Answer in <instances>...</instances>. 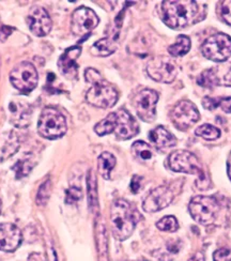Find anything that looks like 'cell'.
Here are the masks:
<instances>
[{
	"label": "cell",
	"instance_id": "cell-35",
	"mask_svg": "<svg viewBox=\"0 0 231 261\" xmlns=\"http://www.w3.org/2000/svg\"><path fill=\"white\" fill-rule=\"evenodd\" d=\"M214 261H231V251L228 248H219L213 255Z\"/></svg>",
	"mask_w": 231,
	"mask_h": 261
},
{
	"label": "cell",
	"instance_id": "cell-5",
	"mask_svg": "<svg viewBox=\"0 0 231 261\" xmlns=\"http://www.w3.org/2000/svg\"><path fill=\"white\" fill-rule=\"evenodd\" d=\"M189 211L196 222L202 225H211L216 220L219 204L212 196H196L190 202Z\"/></svg>",
	"mask_w": 231,
	"mask_h": 261
},
{
	"label": "cell",
	"instance_id": "cell-31",
	"mask_svg": "<svg viewBox=\"0 0 231 261\" xmlns=\"http://www.w3.org/2000/svg\"><path fill=\"white\" fill-rule=\"evenodd\" d=\"M88 194H89V200L90 204L97 205V194H96V179L94 177V173L92 170L89 171V176H88Z\"/></svg>",
	"mask_w": 231,
	"mask_h": 261
},
{
	"label": "cell",
	"instance_id": "cell-4",
	"mask_svg": "<svg viewBox=\"0 0 231 261\" xmlns=\"http://www.w3.org/2000/svg\"><path fill=\"white\" fill-rule=\"evenodd\" d=\"M67 120L57 108H44L38 124V130L41 136L47 139H57L67 133Z\"/></svg>",
	"mask_w": 231,
	"mask_h": 261
},
{
	"label": "cell",
	"instance_id": "cell-17",
	"mask_svg": "<svg viewBox=\"0 0 231 261\" xmlns=\"http://www.w3.org/2000/svg\"><path fill=\"white\" fill-rule=\"evenodd\" d=\"M117 120H116V128L115 133L120 139H131L139 132V126L136 122L135 119L133 118L127 111L125 110H119L116 112Z\"/></svg>",
	"mask_w": 231,
	"mask_h": 261
},
{
	"label": "cell",
	"instance_id": "cell-3",
	"mask_svg": "<svg viewBox=\"0 0 231 261\" xmlns=\"http://www.w3.org/2000/svg\"><path fill=\"white\" fill-rule=\"evenodd\" d=\"M85 79L92 85L86 94V101L100 108L113 107L118 101V92L112 84L106 82L95 69L89 68L85 72Z\"/></svg>",
	"mask_w": 231,
	"mask_h": 261
},
{
	"label": "cell",
	"instance_id": "cell-33",
	"mask_svg": "<svg viewBox=\"0 0 231 261\" xmlns=\"http://www.w3.org/2000/svg\"><path fill=\"white\" fill-rule=\"evenodd\" d=\"M219 14L226 24L231 26V0H225L219 6Z\"/></svg>",
	"mask_w": 231,
	"mask_h": 261
},
{
	"label": "cell",
	"instance_id": "cell-15",
	"mask_svg": "<svg viewBox=\"0 0 231 261\" xmlns=\"http://www.w3.org/2000/svg\"><path fill=\"white\" fill-rule=\"evenodd\" d=\"M30 31L37 37L47 36L52 30V19L47 11L42 7H36L30 11L27 18Z\"/></svg>",
	"mask_w": 231,
	"mask_h": 261
},
{
	"label": "cell",
	"instance_id": "cell-11",
	"mask_svg": "<svg viewBox=\"0 0 231 261\" xmlns=\"http://www.w3.org/2000/svg\"><path fill=\"white\" fill-rule=\"evenodd\" d=\"M170 119L178 129L186 130L199 120V112L194 103L183 100L173 106Z\"/></svg>",
	"mask_w": 231,
	"mask_h": 261
},
{
	"label": "cell",
	"instance_id": "cell-32",
	"mask_svg": "<svg viewBox=\"0 0 231 261\" xmlns=\"http://www.w3.org/2000/svg\"><path fill=\"white\" fill-rule=\"evenodd\" d=\"M49 189H50V181L48 180L44 183L39 190L38 197H37V203L39 205H44L47 202L49 198Z\"/></svg>",
	"mask_w": 231,
	"mask_h": 261
},
{
	"label": "cell",
	"instance_id": "cell-30",
	"mask_svg": "<svg viewBox=\"0 0 231 261\" xmlns=\"http://www.w3.org/2000/svg\"><path fill=\"white\" fill-rule=\"evenodd\" d=\"M157 227L162 231L174 232L179 229V223L174 216L167 215L157 223Z\"/></svg>",
	"mask_w": 231,
	"mask_h": 261
},
{
	"label": "cell",
	"instance_id": "cell-29",
	"mask_svg": "<svg viewBox=\"0 0 231 261\" xmlns=\"http://www.w3.org/2000/svg\"><path fill=\"white\" fill-rule=\"evenodd\" d=\"M196 135L207 140H215L221 136V130L212 124H202L196 128Z\"/></svg>",
	"mask_w": 231,
	"mask_h": 261
},
{
	"label": "cell",
	"instance_id": "cell-19",
	"mask_svg": "<svg viewBox=\"0 0 231 261\" xmlns=\"http://www.w3.org/2000/svg\"><path fill=\"white\" fill-rule=\"evenodd\" d=\"M81 53L82 48L80 46H72L65 50L59 58L58 68L65 77L70 80L76 77L77 70H79L76 60L79 59Z\"/></svg>",
	"mask_w": 231,
	"mask_h": 261
},
{
	"label": "cell",
	"instance_id": "cell-22",
	"mask_svg": "<svg viewBox=\"0 0 231 261\" xmlns=\"http://www.w3.org/2000/svg\"><path fill=\"white\" fill-rule=\"evenodd\" d=\"M36 163H37L36 159L31 153L26 154L21 159H19L15 163L14 166L12 167V169L15 172L16 178L20 179V178H24V177L28 176L29 173L31 172V170L34 169Z\"/></svg>",
	"mask_w": 231,
	"mask_h": 261
},
{
	"label": "cell",
	"instance_id": "cell-23",
	"mask_svg": "<svg viewBox=\"0 0 231 261\" xmlns=\"http://www.w3.org/2000/svg\"><path fill=\"white\" fill-rule=\"evenodd\" d=\"M116 50V40L113 38H104L100 41L95 42L92 48L91 53L95 56L100 57H107Z\"/></svg>",
	"mask_w": 231,
	"mask_h": 261
},
{
	"label": "cell",
	"instance_id": "cell-41",
	"mask_svg": "<svg viewBox=\"0 0 231 261\" xmlns=\"http://www.w3.org/2000/svg\"><path fill=\"white\" fill-rule=\"evenodd\" d=\"M2 206H3V200H2V195H0V213H2Z\"/></svg>",
	"mask_w": 231,
	"mask_h": 261
},
{
	"label": "cell",
	"instance_id": "cell-36",
	"mask_svg": "<svg viewBox=\"0 0 231 261\" xmlns=\"http://www.w3.org/2000/svg\"><path fill=\"white\" fill-rule=\"evenodd\" d=\"M219 100H221V97L206 96L202 99V106L208 111H213L219 106Z\"/></svg>",
	"mask_w": 231,
	"mask_h": 261
},
{
	"label": "cell",
	"instance_id": "cell-37",
	"mask_svg": "<svg viewBox=\"0 0 231 261\" xmlns=\"http://www.w3.org/2000/svg\"><path fill=\"white\" fill-rule=\"evenodd\" d=\"M141 180H142V178L139 177V176H134L133 178H132V181H131V184H130V188H131V191L133 192L134 194H136V193L140 190Z\"/></svg>",
	"mask_w": 231,
	"mask_h": 261
},
{
	"label": "cell",
	"instance_id": "cell-8",
	"mask_svg": "<svg viewBox=\"0 0 231 261\" xmlns=\"http://www.w3.org/2000/svg\"><path fill=\"white\" fill-rule=\"evenodd\" d=\"M38 72L35 65L24 61L18 63L10 73V81L15 88L21 92H30L38 85Z\"/></svg>",
	"mask_w": 231,
	"mask_h": 261
},
{
	"label": "cell",
	"instance_id": "cell-2",
	"mask_svg": "<svg viewBox=\"0 0 231 261\" xmlns=\"http://www.w3.org/2000/svg\"><path fill=\"white\" fill-rule=\"evenodd\" d=\"M139 221V214L130 202L124 199L114 201L111 209V225L114 237L124 241L134 232Z\"/></svg>",
	"mask_w": 231,
	"mask_h": 261
},
{
	"label": "cell",
	"instance_id": "cell-28",
	"mask_svg": "<svg viewBox=\"0 0 231 261\" xmlns=\"http://www.w3.org/2000/svg\"><path fill=\"white\" fill-rule=\"evenodd\" d=\"M131 150H132V153H133V155L136 159L141 160V161H148L153 155L151 147L141 140H138V141H136V143L132 145Z\"/></svg>",
	"mask_w": 231,
	"mask_h": 261
},
{
	"label": "cell",
	"instance_id": "cell-10",
	"mask_svg": "<svg viewBox=\"0 0 231 261\" xmlns=\"http://www.w3.org/2000/svg\"><path fill=\"white\" fill-rule=\"evenodd\" d=\"M159 94L152 89H144L139 91L133 100L136 114L145 122H152L157 117V103Z\"/></svg>",
	"mask_w": 231,
	"mask_h": 261
},
{
	"label": "cell",
	"instance_id": "cell-14",
	"mask_svg": "<svg viewBox=\"0 0 231 261\" xmlns=\"http://www.w3.org/2000/svg\"><path fill=\"white\" fill-rule=\"evenodd\" d=\"M173 197L174 195L170 188L166 186L159 187L151 191L150 194L145 198L144 202H142V209L149 213L161 211L167 208L172 202Z\"/></svg>",
	"mask_w": 231,
	"mask_h": 261
},
{
	"label": "cell",
	"instance_id": "cell-34",
	"mask_svg": "<svg viewBox=\"0 0 231 261\" xmlns=\"http://www.w3.org/2000/svg\"><path fill=\"white\" fill-rule=\"evenodd\" d=\"M83 197V193L81 189L79 188H71L70 190L67 191V194H65V202L67 203H74L77 202Z\"/></svg>",
	"mask_w": 231,
	"mask_h": 261
},
{
	"label": "cell",
	"instance_id": "cell-24",
	"mask_svg": "<svg viewBox=\"0 0 231 261\" xmlns=\"http://www.w3.org/2000/svg\"><path fill=\"white\" fill-rule=\"evenodd\" d=\"M191 39L188 36H178L174 44L168 47V53L173 57H181L188 54L191 49Z\"/></svg>",
	"mask_w": 231,
	"mask_h": 261
},
{
	"label": "cell",
	"instance_id": "cell-27",
	"mask_svg": "<svg viewBox=\"0 0 231 261\" xmlns=\"http://www.w3.org/2000/svg\"><path fill=\"white\" fill-rule=\"evenodd\" d=\"M96 246L98 252V261H108L107 239L104 226H97L96 229Z\"/></svg>",
	"mask_w": 231,
	"mask_h": 261
},
{
	"label": "cell",
	"instance_id": "cell-7",
	"mask_svg": "<svg viewBox=\"0 0 231 261\" xmlns=\"http://www.w3.org/2000/svg\"><path fill=\"white\" fill-rule=\"evenodd\" d=\"M179 67L172 58L158 56L151 59L147 64V73L152 80L159 83L170 84L177 77Z\"/></svg>",
	"mask_w": 231,
	"mask_h": 261
},
{
	"label": "cell",
	"instance_id": "cell-26",
	"mask_svg": "<svg viewBox=\"0 0 231 261\" xmlns=\"http://www.w3.org/2000/svg\"><path fill=\"white\" fill-rule=\"evenodd\" d=\"M116 120H117L116 113L109 114L105 119H103L102 121H100L94 126L95 133L98 136H104V135H107V134H111V133L115 132Z\"/></svg>",
	"mask_w": 231,
	"mask_h": 261
},
{
	"label": "cell",
	"instance_id": "cell-16",
	"mask_svg": "<svg viewBox=\"0 0 231 261\" xmlns=\"http://www.w3.org/2000/svg\"><path fill=\"white\" fill-rule=\"evenodd\" d=\"M10 122L18 128L27 127L32 116L31 105L23 99H14L9 104Z\"/></svg>",
	"mask_w": 231,
	"mask_h": 261
},
{
	"label": "cell",
	"instance_id": "cell-20",
	"mask_svg": "<svg viewBox=\"0 0 231 261\" xmlns=\"http://www.w3.org/2000/svg\"><path fill=\"white\" fill-rule=\"evenodd\" d=\"M19 148V138L13 130L0 134V162L14 155Z\"/></svg>",
	"mask_w": 231,
	"mask_h": 261
},
{
	"label": "cell",
	"instance_id": "cell-39",
	"mask_svg": "<svg viewBox=\"0 0 231 261\" xmlns=\"http://www.w3.org/2000/svg\"><path fill=\"white\" fill-rule=\"evenodd\" d=\"M188 261H206L204 256L202 253H196L192 258H190Z\"/></svg>",
	"mask_w": 231,
	"mask_h": 261
},
{
	"label": "cell",
	"instance_id": "cell-18",
	"mask_svg": "<svg viewBox=\"0 0 231 261\" xmlns=\"http://www.w3.org/2000/svg\"><path fill=\"white\" fill-rule=\"evenodd\" d=\"M23 240L18 227L11 223L0 224V251L14 252Z\"/></svg>",
	"mask_w": 231,
	"mask_h": 261
},
{
	"label": "cell",
	"instance_id": "cell-25",
	"mask_svg": "<svg viewBox=\"0 0 231 261\" xmlns=\"http://www.w3.org/2000/svg\"><path fill=\"white\" fill-rule=\"evenodd\" d=\"M116 165V158L109 153V152H103V153L98 156V171H100L101 176L108 180L111 178V172Z\"/></svg>",
	"mask_w": 231,
	"mask_h": 261
},
{
	"label": "cell",
	"instance_id": "cell-12",
	"mask_svg": "<svg viewBox=\"0 0 231 261\" xmlns=\"http://www.w3.org/2000/svg\"><path fill=\"white\" fill-rule=\"evenodd\" d=\"M98 16L93 10L81 7L74 11L71 20V30L76 36H86L98 25Z\"/></svg>",
	"mask_w": 231,
	"mask_h": 261
},
{
	"label": "cell",
	"instance_id": "cell-13",
	"mask_svg": "<svg viewBox=\"0 0 231 261\" xmlns=\"http://www.w3.org/2000/svg\"><path fill=\"white\" fill-rule=\"evenodd\" d=\"M197 83L204 88H213L215 86L231 87V63L203 71L197 79Z\"/></svg>",
	"mask_w": 231,
	"mask_h": 261
},
{
	"label": "cell",
	"instance_id": "cell-40",
	"mask_svg": "<svg viewBox=\"0 0 231 261\" xmlns=\"http://www.w3.org/2000/svg\"><path fill=\"white\" fill-rule=\"evenodd\" d=\"M227 172H228V177L231 180V153L228 156L227 160Z\"/></svg>",
	"mask_w": 231,
	"mask_h": 261
},
{
	"label": "cell",
	"instance_id": "cell-6",
	"mask_svg": "<svg viewBox=\"0 0 231 261\" xmlns=\"http://www.w3.org/2000/svg\"><path fill=\"white\" fill-rule=\"evenodd\" d=\"M202 55L214 62H225L231 57V37L215 34L209 37L201 45Z\"/></svg>",
	"mask_w": 231,
	"mask_h": 261
},
{
	"label": "cell",
	"instance_id": "cell-1",
	"mask_svg": "<svg viewBox=\"0 0 231 261\" xmlns=\"http://www.w3.org/2000/svg\"><path fill=\"white\" fill-rule=\"evenodd\" d=\"M207 5L197 2H167L162 3V18L172 29L185 28L203 20L207 15Z\"/></svg>",
	"mask_w": 231,
	"mask_h": 261
},
{
	"label": "cell",
	"instance_id": "cell-38",
	"mask_svg": "<svg viewBox=\"0 0 231 261\" xmlns=\"http://www.w3.org/2000/svg\"><path fill=\"white\" fill-rule=\"evenodd\" d=\"M219 106L222 107V110L225 113L231 114V96L221 97V100H219Z\"/></svg>",
	"mask_w": 231,
	"mask_h": 261
},
{
	"label": "cell",
	"instance_id": "cell-21",
	"mask_svg": "<svg viewBox=\"0 0 231 261\" xmlns=\"http://www.w3.org/2000/svg\"><path fill=\"white\" fill-rule=\"evenodd\" d=\"M149 138L159 150H167L177 144L174 136L163 126H158L152 129L149 134Z\"/></svg>",
	"mask_w": 231,
	"mask_h": 261
},
{
	"label": "cell",
	"instance_id": "cell-9",
	"mask_svg": "<svg viewBox=\"0 0 231 261\" xmlns=\"http://www.w3.org/2000/svg\"><path fill=\"white\" fill-rule=\"evenodd\" d=\"M168 164L170 169L175 172L191 173V175H197L198 177L204 173L199 160L192 152L186 150H177L172 152L169 156Z\"/></svg>",
	"mask_w": 231,
	"mask_h": 261
}]
</instances>
